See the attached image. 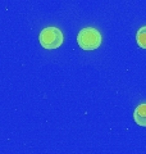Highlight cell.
Wrapping results in <instances>:
<instances>
[{
    "instance_id": "obj_3",
    "label": "cell",
    "mask_w": 146,
    "mask_h": 154,
    "mask_svg": "<svg viewBox=\"0 0 146 154\" xmlns=\"http://www.w3.org/2000/svg\"><path fill=\"white\" fill-rule=\"evenodd\" d=\"M133 119L138 126L146 127V103L137 105L133 112Z\"/></svg>"
},
{
    "instance_id": "obj_4",
    "label": "cell",
    "mask_w": 146,
    "mask_h": 154,
    "mask_svg": "<svg viewBox=\"0 0 146 154\" xmlns=\"http://www.w3.org/2000/svg\"><path fill=\"white\" fill-rule=\"evenodd\" d=\"M136 41H137V45L142 49H146V26L140 27L136 33Z\"/></svg>"
},
{
    "instance_id": "obj_1",
    "label": "cell",
    "mask_w": 146,
    "mask_h": 154,
    "mask_svg": "<svg viewBox=\"0 0 146 154\" xmlns=\"http://www.w3.org/2000/svg\"><path fill=\"white\" fill-rule=\"evenodd\" d=\"M101 33L95 27H85L78 32L77 42L84 50H95L101 45Z\"/></svg>"
},
{
    "instance_id": "obj_2",
    "label": "cell",
    "mask_w": 146,
    "mask_h": 154,
    "mask_svg": "<svg viewBox=\"0 0 146 154\" xmlns=\"http://www.w3.org/2000/svg\"><path fill=\"white\" fill-rule=\"evenodd\" d=\"M38 40H40V44L42 48L51 50V49H58L63 44L64 38H63V33L59 28L55 26H50V27H45L40 32Z\"/></svg>"
}]
</instances>
